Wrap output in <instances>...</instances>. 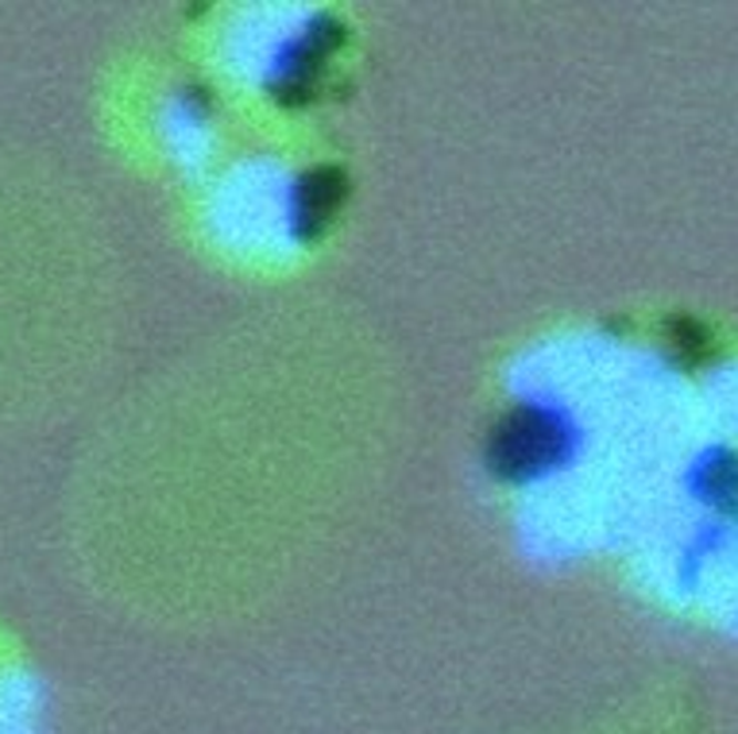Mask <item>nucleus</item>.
I'll return each mask as SVG.
<instances>
[{"label":"nucleus","instance_id":"obj_1","mask_svg":"<svg viewBox=\"0 0 738 734\" xmlns=\"http://www.w3.org/2000/svg\"><path fill=\"white\" fill-rule=\"evenodd\" d=\"M557 444H561V433H557L553 418H545V413L538 410L514 413V418L499 429V437H495L491 464L499 468L502 475H530L557 457Z\"/></svg>","mask_w":738,"mask_h":734},{"label":"nucleus","instance_id":"obj_2","mask_svg":"<svg viewBox=\"0 0 738 734\" xmlns=\"http://www.w3.org/2000/svg\"><path fill=\"white\" fill-rule=\"evenodd\" d=\"M341 198V186H336L333 175H321L310 182V213H329Z\"/></svg>","mask_w":738,"mask_h":734}]
</instances>
